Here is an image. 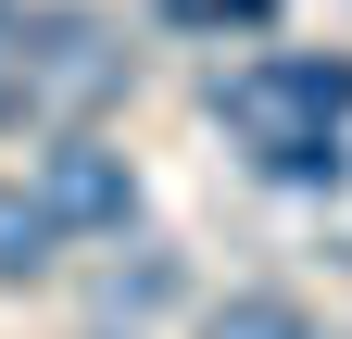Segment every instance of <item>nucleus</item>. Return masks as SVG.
<instances>
[{
  "mask_svg": "<svg viewBox=\"0 0 352 339\" xmlns=\"http://www.w3.org/2000/svg\"><path fill=\"white\" fill-rule=\"evenodd\" d=\"M201 339H327V327L302 314L289 289H227V302L201 314Z\"/></svg>",
  "mask_w": 352,
  "mask_h": 339,
  "instance_id": "obj_5",
  "label": "nucleus"
},
{
  "mask_svg": "<svg viewBox=\"0 0 352 339\" xmlns=\"http://www.w3.org/2000/svg\"><path fill=\"white\" fill-rule=\"evenodd\" d=\"M0 113H13V75H0Z\"/></svg>",
  "mask_w": 352,
  "mask_h": 339,
  "instance_id": "obj_8",
  "label": "nucleus"
},
{
  "mask_svg": "<svg viewBox=\"0 0 352 339\" xmlns=\"http://www.w3.org/2000/svg\"><path fill=\"white\" fill-rule=\"evenodd\" d=\"M25 189L63 214V239H126L139 226V163H126L101 126H51L38 163H25Z\"/></svg>",
  "mask_w": 352,
  "mask_h": 339,
  "instance_id": "obj_3",
  "label": "nucleus"
},
{
  "mask_svg": "<svg viewBox=\"0 0 352 339\" xmlns=\"http://www.w3.org/2000/svg\"><path fill=\"white\" fill-rule=\"evenodd\" d=\"M214 113H227V139H239L277 189H340V176H352V151H340V126H352V63L252 51V63L214 75Z\"/></svg>",
  "mask_w": 352,
  "mask_h": 339,
  "instance_id": "obj_1",
  "label": "nucleus"
},
{
  "mask_svg": "<svg viewBox=\"0 0 352 339\" xmlns=\"http://www.w3.org/2000/svg\"><path fill=\"white\" fill-rule=\"evenodd\" d=\"M0 75H13V113H38V126H101L139 89V51L101 0H51V13H13Z\"/></svg>",
  "mask_w": 352,
  "mask_h": 339,
  "instance_id": "obj_2",
  "label": "nucleus"
},
{
  "mask_svg": "<svg viewBox=\"0 0 352 339\" xmlns=\"http://www.w3.org/2000/svg\"><path fill=\"white\" fill-rule=\"evenodd\" d=\"M13 13H25V0H0V38H13Z\"/></svg>",
  "mask_w": 352,
  "mask_h": 339,
  "instance_id": "obj_7",
  "label": "nucleus"
},
{
  "mask_svg": "<svg viewBox=\"0 0 352 339\" xmlns=\"http://www.w3.org/2000/svg\"><path fill=\"white\" fill-rule=\"evenodd\" d=\"M51 264H63V214L25 176H0V289H25V277H51Z\"/></svg>",
  "mask_w": 352,
  "mask_h": 339,
  "instance_id": "obj_4",
  "label": "nucleus"
},
{
  "mask_svg": "<svg viewBox=\"0 0 352 339\" xmlns=\"http://www.w3.org/2000/svg\"><path fill=\"white\" fill-rule=\"evenodd\" d=\"M164 302H176V251H139V264L101 289V314H164Z\"/></svg>",
  "mask_w": 352,
  "mask_h": 339,
  "instance_id": "obj_6",
  "label": "nucleus"
}]
</instances>
